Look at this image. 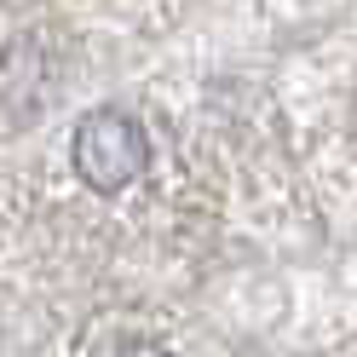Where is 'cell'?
Masks as SVG:
<instances>
[{
	"instance_id": "1",
	"label": "cell",
	"mask_w": 357,
	"mask_h": 357,
	"mask_svg": "<svg viewBox=\"0 0 357 357\" xmlns=\"http://www.w3.org/2000/svg\"><path fill=\"white\" fill-rule=\"evenodd\" d=\"M70 162H75V178L93 196H121L127 185H139L144 167H150V139L132 109H116V104H98L86 109L70 132Z\"/></svg>"
},
{
	"instance_id": "2",
	"label": "cell",
	"mask_w": 357,
	"mask_h": 357,
	"mask_svg": "<svg viewBox=\"0 0 357 357\" xmlns=\"http://www.w3.org/2000/svg\"><path fill=\"white\" fill-rule=\"evenodd\" d=\"M116 357H173V351H167V346H155V340H127Z\"/></svg>"
}]
</instances>
